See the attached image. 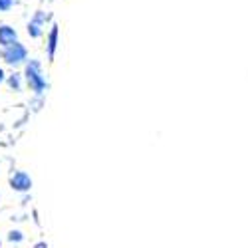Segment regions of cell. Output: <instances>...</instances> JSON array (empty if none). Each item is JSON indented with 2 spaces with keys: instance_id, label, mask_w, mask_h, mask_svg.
<instances>
[{
  "instance_id": "6da1fadb",
  "label": "cell",
  "mask_w": 248,
  "mask_h": 248,
  "mask_svg": "<svg viewBox=\"0 0 248 248\" xmlns=\"http://www.w3.org/2000/svg\"><path fill=\"white\" fill-rule=\"evenodd\" d=\"M24 76H26V81H28V88L36 93V95H42L48 88L46 84V78L42 74V64L38 60H30L26 64V70H24Z\"/></svg>"
},
{
  "instance_id": "7a4b0ae2",
  "label": "cell",
  "mask_w": 248,
  "mask_h": 248,
  "mask_svg": "<svg viewBox=\"0 0 248 248\" xmlns=\"http://www.w3.org/2000/svg\"><path fill=\"white\" fill-rule=\"evenodd\" d=\"M2 60L6 62L8 66H20L22 62L28 60V50L24 44H20V42H14L10 46H6L2 50Z\"/></svg>"
},
{
  "instance_id": "3957f363",
  "label": "cell",
  "mask_w": 248,
  "mask_h": 248,
  "mask_svg": "<svg viewBox=\"0 0 248 248\" xmlns=\"http://www.w3.org/2000/svg\"><path fill=\"white\" fill-rule=\"evenodd\" d=\"M10 187L14 191H20V193H26L32 189V179L28 173L24 171H16L12 177H10Z\"/></svg>"
},
{
  "instance_id": "277c9868",
  "label": "cell",
  "mask_w": 248,
  "mask_h": 248,
  "mask_svg": "<svg viewBox=\"0 0 248 248\" xmlns=\"http://www.w3.org/2000/svg\"><path fill=\"white\" fill-rule=\"evenodd\" d=\"M46 12H42V10H38L36 14H34V18L28 22V34H30V38H40L42 36V32H44V22H46Z\"/></svg>"
},
{
  "instance_id": "5b68a950",
  "label": "cell",
  "mask_w": 248,
  "mask_h": 248,
  "mask_svg": "<svg viewBox=\"0 0 248 248\" xmlns=\"http://www.w3.org/2000/svg\"><path fill=\"white\" fill-rule=\"evenodd\" d=\"M14 42H18L16 30L12 26H8V24H2V26H0V46L6 48L10 44H14Z\"/></svg>"
},
{
  "instance_id": "8992f818",
  "label": "cell",
  "mask_w": 248,
  "mask_h": 248,
  "mask_svg": "<svg viewBox=\"0 0 248 248\" xmlns=\"http://www.w3.org/2000/svg\"><path fill=\"white\" fill-rule=\"evenodd\" d=\"M58 38H60V30L58 26L54 24L50 34H48V44H46V50H48V60H54L56 56V48H58Z\"/></svg>"
},
{
  "instance_id": "52a82bcc",
  "label": "cell",
  "mask_w": 248,
  "mask_h": 248,
  "mask_svg": "<svg viewBox=\"0 0 248 248\" xmlns=\"http://www.w3.org/2000/svg\"><path fill=\"white\" fill-rule=\"evenodd\" d=\"M8 86H10V90L20 92V90H22V76H20V74L8 76Z\"/></svg>"
},
{
  "instance_id": "ba28073f",
  "label": "cell",
  "mask_w": 248,
  "mask_h": 248,
  "mask_svg": "<svg viewBox=\"0 0 248 248\" xmlns=\"http://www.w3.org/2000/svg\"><path fill=\"white\" fill-rule=\"evenodd\" d=\"M14 6V0H0V12H8Z\"/></svg>"
},
{
  "instance_id": "9c48e42d",
  "label": "cell",
  "mask_w": 248,
  "mask_h": 248,
  "mask_svg": "<svg viewBox=\"0 0 248 248\" xmlns=\"http://www.w3.org/2000/svg\"><path fill=\"white\" fill-rule=\"evenodd\" d=\"M8 238H10L12 242H20V240H22L24 236H22V232H20V231H12V232L8 234Z\"/></svg>"
},
{
  "instance_id": "30bf717a",
  "label": "cell",
  "mask_w": 248,
  "mask_h": 248,
  "mask_svg": "<svg viewBox=\"0 0 248 248\" xmlns=\"http://www.w3.org/2000/svg\"><path fill=\"white\" fill-rule=\"evenodd\" d=\"M4 79H6V78H4V72H2V68H0V84H2Z\"/></svg>"
},
{
  "instance_id": "8fae6325",
  "label": "cell",
  "mask_w": 248,
  "mask_h": 248,
  "mask_svg": "<svg viewBox=\"0 0 248 248\" xmlns=\"http://www.w3.org/2000/svg\"><path fill=\"white\" fill-rule=\"evenodd\" d=\"M0 244H2V242H0Z\"/></svg>"
}]
</instances>
